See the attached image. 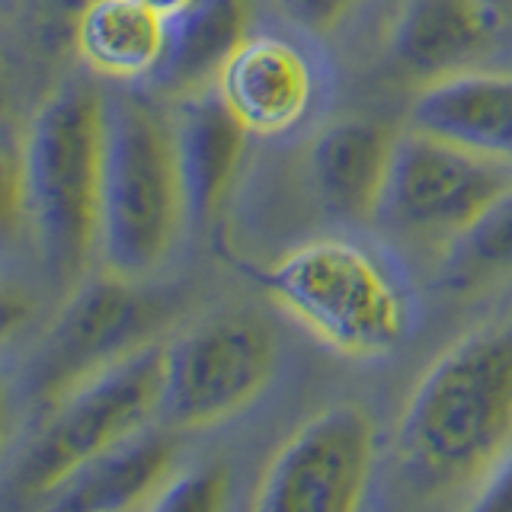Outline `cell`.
I'll return each mask as SVG.
<instances>
[{
    "label": "cell",
    "instance_id": "1",
    "mask_svg": "<svg viewBox=\"0 0 512 512\" xmlns=\"http://www.w3.org/2000/svg\"><path fill=\"white\" fill-rule=\"evenodd\" d=\"M512 455V317L484 320L416 378L394 426V474L410 496L480 493Z\"/></svg>",
    "mask_w": 512,
    "mask_h": 512
},
{
    "label": "cell",
    "instance_id": "2",
    "mask_svg": "<svg viewBox=\"0 0 512 512\" xmlns=\"http://www.w3.org/2000/svg\"><path fill=\"white\" fill-rule=\"evenodd\" d=\"M189 215L173 122L141 93H109L96 263L112 279L144 282L167 266Z\"/></svg>",
    "mask_w": 512,
    "mask_h": 512
},
{
    "label": "cell",
    "instance_id": "3",
    "mask_svg": "<svg viewBox=\"0 0 512 512\" xmlns=\"http://www.w3.org/2000/svg\"><path fill=\"white\" fill-rule=\"evenodd\" d=\"M106 93L90 80H64L32 112L23 148V199L48 272L80 285L96 260L103 186Z\"/></svg>",
    "mask_w": 512,
    "mask_h": 512
},
{
    "label": "cell",
    "instance_id": "4",
    "mask_svg": "<svg viewBox=\"0 0 512 512\" xmlns=\"http://www.w3.org/2000/svg\"><path fill=\"white\" fill-rule=\"evenodd\" d=\"M164 391V340H144L68 384L16 448L7 493L16 503H45L55 490L128 436L157 423Z\"/></svg>",
    "mask_w": 512,
    "mask_h": 512
},
{
    "label": "cell",
    "instance_id": "5",
    "mask_svg": "<svg viewBox=\"0 0 512 512\" xmlns=\"http://www.w3.org/2000/svg\"><path fill=\"white\" fill-rule=\"evenodd\" d=\"M256 282L314 340L346 359H384L407 340L413 304L375 253L343 237H317L256 272Z\"/></svg>",
    "mask_w": 512,
    "mask_h": 512
},
{
    "label": "cell",
    "instance_id": "6",
    "mask_svg": "<svg viewBox=\"0 0 512 512\" xmlns=\"http://www.w3.org/2000/svg\"><path fill=\"white\" fill-rule=\"evenodd\" d=\"M279 372V336L247 311L192 320L164 340V391L157 423L189 436L237 420Z\"/></svg>",
    "mask_w": 512,
    "mask_h": 512
},
{
    "label": "cell",
    "instance_id": "7",
    "mask_svg": "<svg viewBox=\"0 0 512 512\" xmlns=\"http://www.w3.org/2000/svg\"><path fill=\"white\" fill-rule=\"evenodd\" d=\"M378 423L362 404H330L298 423L256 477L260 512H352L378 468Z\"/></svg>",
    "mask_w": 512,
    "mask_h": 512
},
{
    "label": "cell",
    "instance_id": "8",
    "mask_svg": "<svg viewBox=\"0 0 512 512\" xmlns=\"http://www.w3.org/2000/svg\"><path fill=\"white\" fill-rule=\"evenodd\" d=\"M506 189H512V164L410 125L397 132L378 218L410 237H442L448 244Z\"/></svg>",
    "mask_w": 512,
    "mask_h": 512
},
{
    "label": "cell",
    "instance_id": "9",
    "mask_svg": "<svg viewBox=\"0 0 512 512\" xmlns=\"http://www.w3.org/2000/svg\"><path fill=\"white\" fill-rule=\"evenodd\" d=\"M144 327H148V304L135 295L132 282L103 272L100 282L77 285L39 349L29 372V394L48 404L93 368L151 340L144 336Z\"/></svg>",
    "mask_w": 512,
    "mask_h": 512
},
{
    "label": "cell",
    "instance_id": "10",
    "mask_svg": "<svg viewBox=\"0 0 512 512\" xmlns=\"http://www.w3.org/2000/svg\"><path fill=\"white\" fill-rule=\"evenodd\" d=\"M215 90L256 138H279L311 116L317 71L308 52L279 32H250L215 77Z\"/></svg>",
    "mask_w": 512,
    "mask_h": 512
},
{
    "label": "cell",
    "instance_id": "11",
    "mask_svg": "<svg viewBox=\"0 0 512 512\" xmlns=\"http://www.w3.org/2000/svg\"><path fill=\"white\" fill-rule=\"evenodd\" d=\"M413 128L512 164V71H452L413 93Z\"/></svg>",
    "mask_w": 512,
    "mask_h": 512
},
{
    "label": "cell",
    "instance_id": "12",
    "mask_svg": "<svg viewBox=\"0 0 512 512\" xmlns=\"http://www.w3.org/2000/svg\"><path fill=\"white\" fill-rule=\"evenodd\" d=\"M397 132L365 116H340L317 128L308 144V170L320 202L349 221L381 212Z\"/></svg>",
    "mask_w": 512,
    "mask_h": 512
},
{
    "label": "cell",
    "instance_id": "13",
    "mask_svg": "<svg viewBox=\"0 0 512 512\" xmlns=\"http://www.w3.org/2000/svg\"><path fill=\"white\" fill-rule=\"evenodd\" d=\"M170 122L189 215L208 221L221 212L224 199H228L250 132L224 106L215 84L176 93Z\"/></svg>",
    "mask_w": 512,
    "mask_h": 512
},
{
    "label": "cell",
    "instance_id": "14",
    "mask_svg": "<svg viewBox=\"0 0 512 512\" xmlns=\"http://www.w3.org/2000/svg\"><path fill=\"white\" fill-rule=\"evenodd\" d=\"M176 452V432L151 423L90 461L42 506L68 512L148 509L160 487L176 474Z\"/></svg>",
    "mask_w": 512,
    "mask_h": 512
},
{
    "label": "cell",
    "instance_id": "15",
    "mask_svg": "<svg viewBox=\"0 0 512 512\" xmlns=\"http://www.w3.org/2000/svg\"><path fill=\"white\" fill-rule=\"evenodd\" d=\"M500 16L480 0H404L388 29V52L400 71L432 77L461 71L480 48Z\"/></svg>",
    "mask_w": 512,
    "mask_h": 512
},
{
    "label": "cell",
    "instance_id": "16",
    "mask_svg": "<svg viewBox=\"0 0 512 512\" xmlns=\"http://www.w3.org/2000/svg\"><path fill=\"white\" fill-rule=\"evenodd\" d=\"M74 52L106 80L157 77L170 42V20L141 0H87L71 23Z\"/></svg>",
    "mask_w": 512,
    "mask_h": 512
},
{
    "label": "cell",
    "instance_id": "17",
    "mask_svg": "<svg viewBox=\"0 0 512 512\" xmlns=\"http://www.w3.org/2000/svg\"><path fill=\"white\" fill-rule=\"evenodd\" d=\"M253 0H199L170 20V42L157 80L173 93L212 87L224 61L250 36Z\"/></svg>",
    "mask_w": 512,
    "mask_h": 512
},
{
    "label": "cell",
    "instance_id": "18",
    "mask_svg": "<svg viewBox=\"0 0 512 512\" xmlns=\"http://www.w3.org/2000/svg\"><path fill=\"white\" fill-rule=\"evenodd\" d=\"M506 272H512V189L448 240L442 263V276L452 285H474Z\"/></svg>",
    "mask_w": 512,
    "mask_h": 512
},
{
    "label": "cell",
    "instance_id": "19",
    "mask_svg": "<svg viewBox=\"0 0 512 512\" xmlns=\"http://www.w3.org/2000/svg\"><path fill=\"white\" fill-rule=\"evenodd\" d=\"M228 500H231V474L218 468V464H208V468H186V471L176 468V474L160 487L148 509L208 512L228 506Z\"/></svg>",
    "mask_w": 512,
    "mask_h": 512
},
{
    "label": "cell",
    "instance_id": "20",
    "mask_svg": "<svg viewBox=\"0 0 512 512\" xmlns=\"http://www.w3.org/2000/svg\"><path fill=\"white\" fill-rule=\"evenodd\" d=\"M359 4L362 0H276V10L311 36H330L356 13Z\"/></svg>",
    "mask_w": 512,
    "mask_h": 512
},
{
    "label": "cell",
    "instance_id": "21",
    "mask_svg": "<svg viewBox=\"0 0 512 512\" xmlns=\"http://www.w3.org/2000/svg\"><path fill=\"white\" fill-rule=\"evenodd\" d=\"M477 509H512V455L490 484L474 496Z\"/></svg>",
    "mask_w": 512,
    "mask_h": 512
},
{
    "label": "cell",
    "instance_id": "22",
    "mask_svg": "<svg viewBox=\"0 0 512 512\" xmlns=\"http://www.w3.org/2000/svg\"><path fill=\"white\" fill-rule=\"evenodd\" d=\"M141 4H148L151 10H157L164 20H176V16H183L189 7H196L199 0H141Z\"/></svg>",
    "mask_w": 512,
    "mask_h": 512
},
{
    "label": "cell",
    "instance_id": "23",
    "mask_svg": "<svg viewBox=\"0 0 512 512\" xmlns=\"http://www.w3.org/2000/svg\"><path fill=\"white\" fill-rule=\"evenodd\" d=\"M84 4H87V0H52V7H55L58 13H71V16H77Z\"/></svg>",
    "mask_w": 512,
    "mask_h": 512
},
{
    "label": "cell",
    "instance_id": "24",
    "mask_svg": "<svg viewBox=\"0 0 512 512\" xmlns=\"http://www.w3.org/2000/svg\"><path fill=\"white\" fill-rule=\"evenodd\" d=\"M480 4H484L487 10H493L496 16H500V20L512 10V0H480Z\"/></svg>",
    "mask_w": 512,
    "mask_h": 512
}]
</instances>
